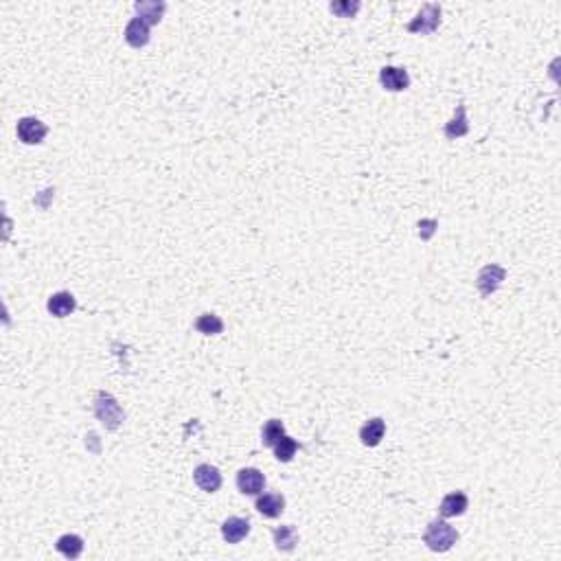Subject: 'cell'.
Segmentation results:
<instances>
[{"mask_svg":"<svg viewBox=\"0 0 561 561\" xmlns=\"http://www.w3.org/2000/svg\"><path fill=\"white\" fill-rule=\"evenodd\" d=\"M423 541H425V546L434 553H448L458 541V531L450 522H445L443 518H436L425 526Z\"/></svg>","mask_w":561,"mask_h":561,"instance_id":"cell-1","label":"cell"},{"mask_svg":"<svg viewBox=\"0 0 561 561\" xmlns=\"http://www.w3.org/2000/svg\"><path fill=\"white\" fill-rule=\"evenodd\" d=\"M94 415H97L99 421H101L108 427V430H117V427L125 419V412L119 406V402L114 399L110 392H106V390H99L97 392V397H94Z\"/></svg>","mask_w":561,"mask_h":561,"instance_id":"cell-2","label":"cell"},{"mask_svg":"<svg viewBox=\"0 0 561 561\" xmlns=\"http://www.w3.org/2000/svg\"><path fill=\"white\" fill-rule=\"evenodd\" d=\"M441 24V5L427 3L421 7V11L412 18V22L406 27L410 33H419V36H427V33L436 31V27Z\"/></svg>","mask_w":561,"mask_h":561,"instance_id":"cell-3","label":"cell"},{"mask_svg":"<svg viewBox=\"0 0 561 561\" xmlns=\"http://www.w3.org/2000/svg\"><path fill=\"white\" fill-rule=\"evenodd\" d=\"M15 132H18V139L24 145H40L48 134V127L36 117H24L15 125Z\"/></svg>","mask_w":561,"mask_h":561,"instance_id":"cell-4","label":"cell"},{"mask_svg":"<svg viewBox=\"0 0 561 561\" xmlns=\"http://www.w3.org/2000/svg\"><path fill=\"white\" fill-rule=\"evenodd\" d=\"M237 489L243 496H259L266 489V476L257 467H243L237 474Z\"/></svg>","mask_w":561,"mask_h":561,"instance_id":"cell-5","label":"cell"},{"mask_svg":"<svg viewBox=\"0 0 561 561\" xmlns=\"http://www.w3.org/2000/svg\"><path fill=\"white\" fill-rule=\"evenodd\" d=\"M506 276V270L496 266V263H491V266H485L481 272H478V278H476V285H478V292H481L485 299L491 296L500 287V283Z\"/></svg>","mask_w":561,"mask_h":561,"instance_id":"cell-6","label":"cell"},{"mask_svg":"<svg viewBox=\"0 0 561 561\" xmlns=\"http://www.w3.org/2000/svg\"><path fill=\"white\" fill-rule=\"evenodd\" d=\"M379 84L388 92H402L410 86V75L406 69H399V66H384L379 71Z\"/></svg>","mask_w":561,"mask_h":561,"instance_id":"cell-7","label":"cell"},{"mask_svg":"<svg viewBox=\"0 0 561 561\" xmlns=\"http://www.w3.org/2000/svg\"><path fill=\"white\" fill-rule=\"evenodd\" d=\"M193 481H195V485L200 487L202 491H206V493H215V491L222 487V474H220L218 467H213V465L204 463V465H197V467L193 469Z\"/></svg>","mask_w":561,"mask_h":561,"instance_id":"cell-8","label":"cell"},{"mask_svg":"<svg viewBox=\"0 0 561 561\" xmlns=\"http://www.w3.org/2000/svg\"><path fill=\"white\" fill-rule=\"evenodd\" d=\"M469 506V498L465 496L463 491H454V493H448L443 500H441V506H439V513L441 518H458L463 516Z\"/></svg>","mask_w":561,"mask_h":561,"instance_id":"cell-9","label":"cell"},{"mask_svg":"<svg viewBox=\"0 0 561 561\" xmlns=\"http://www.w3.org/2000/svg\"><path fill=\"white\" fill-rule=\"evenodd\" d=\"M46 309L55 318H66L77 309V301H75V296L71 292H57V294L51 296V299H48Z\"/></svg>","mask_w":561,"mask_h":561,"instance_id":"cell-10","label":"cell"},{"mask_svg":"<svg viewBox=\"0 0 561 561\" xmlns=\"http://www.w3.org/2000/svg\"><path fill=\"white\" fill-rule=\"evenodd\" d=\"M250 533V522L246 520V518H228L224 520L222 524V537L228 541V544H239L241 539H246Z\"/></svg>","mask_w":561,"mask_h":561,"instance_id":"cell-11","label":"cell"},{"mask_svg":"<svg viewBox=\"0 0 561 561\" xmlns=\"http://www.w3.org/2000/svg\"><path fill=\"white\" fill-rule=\"evenodd\" d=\"M255 509L259 511V513L263 518H278L280 513H283V509H285V498L280 496V493H263V496L257 498L255 502Z\"/></svg>","mask_w":561,"mask_h":561,"instance_id":"cell-12","label":"cell"},{"mask_svg":"<svg viewBox=\"0 0 561 561\" xmlns=\"http://www.w3.org/2000/svg\"><path fill=\"white\" fill-rule=\"evenodd\" d=\"M384 434H386V423H384V419L382 417H375L369 423L362 425L360 441H362V445H367V448H377V445L382 443Z\"/></svg>","mask_w":561,"mask_h":561,"instance_id":"cell-13","label":"cell"},{"mask_svg":"<svg viewBox=\"0 0 561 561\" xmlns=\"http://www.w3.org/2000/svg\"><path fill=\"white\" fill-rule=\"evenodd\" d=\"M469 132V121H467V112H465V106L463 104H458L456 110H454V117L450 123H445V129H443V134L445 139H460V136H465Z\"/></svg>","mask_w":561,"mask_h":561,"instance_id":"cell-14","label":"cell"},{"mask_svg":"<svg viewBox=\"0 0 561 561\" xmlns=\"http://www.w3.org/2000/svg\"><path fill=\"white\" fill-rule=\"evenodd\" d=\"M125 42L132 48H141L150 42V24H145L141 18H132L125 27Z\"/></svg>","mask_w":561,"mask_h":561,"instance_id":"cell-15","label":"cell"},{"mask_svg":"<svg viewBox=\"0 0 561 561\" xmlns=\"http://www.w3.org/2000/svg\"><path fill=\"white\" fill-rule=\"evenodd\" d=\"M134 9L139 13V18L145 24L152 27V24H158L162 20V13H164V9H167V5L158 3V0H150V3H136Z\"/></svg>","mask_w":561,"mask_h":561,"instance_id":"cell-16","label":"cell"},{"mask_svg":"<svg viewBox=\"0 0 561 561\" xmlns=\"http://www.w3.org/2000/svg\"><path fill=\"white\" fill-rule=\"evenodd\" d=\"M55 548L66 557V559H77L81 553H84V539L75 533H66L57 539Z\"/></svg>","mask_w":561,"mask_h":561,"instance_id":"cell-17","label":"cell"},{"mask_svg":"<svg viewBox=\"0 0 561 561\" xmlns=\"http://www.w3.org/2000/svg\"><path fill=\"white\" fill-rule=\"evenodd\" d=\"M296 544H299V533L292 524H285V526H278L274 531V546L283 553H292L296 548Z\"/></svg>","mask_w":561,"mask_h":561,"instance_id":"cell-18","label":"cell"},{"mask_svg":"<svg viewBox=\"0 0 561 561\" xmlns=\"http://www.w3.org/2000/svg\"><path fill=\"white\" fill-rule=\"evenodd\" d=\"M280 436H285V425H283V421L270 419L266 425H263V430H261V443L266 445V448H274V445L280 441Z\"/></svg>","mask_w":561,"mask_h":561,"instance_id":"cell-19","label":"cell"},{"mask_svg":"<svg viewBox=\"0 0 561 561\" xmlns=\"http://www.w3.org/2000/svg\"><path fill=\"white\" fill-rule=\"evenodd\" d=\"M195 329L204 336H218L224 332V320L215 316V313H202V316L195 320Z\"/></svg>","mask_w":561,"mask_h":561,"instance_id":"cell-20","label":"cell"},{"mask_svg":"<svg viewBox=\"0 0 561 561\" xmlns=\"http://www.w3.org/2000/svg\"><path fill=\"white\" fill-rule=\"evenodd\" d=\"M274 456H276V460L278 463H290V460L294 458V454L299 452V443H296L292 436H280V441L274 445Z\"/></svg>","mask_w":561,"mask_h":561,"instance_id":"cell-21","label":"cell"},{"mask_svg":"<svg viewBox=\"0 0 561 561\" xmlns=\"http://www.w3.org/2000/svg\"><path fill=\"white\" fill-rule=\"evenodd\" d=\"M360 3L357 0H353V3H349V0H338V3H332L329 5V9H332L338 18H353V15L360 11Z\"/></svg>","mask_w":561,"mask_h":561,"instance_id":"cell-22","label":"cell"},{"mask_svg":"<svg viewBox=\"0 0 561 561\" xmlns=\"http://www.w3.org/2000/svg\"><path fill=\"white\" fill-rule=\"evenodd\" d=\"M434 226H436V220H425V222H419V228H425L423 233H421V237H423V239H430V237H432V233H434Z\"/></svg>","mask_w":561,"mask_h":561,"instance_id":"cell-23","label":"cell"}]
</instances>
